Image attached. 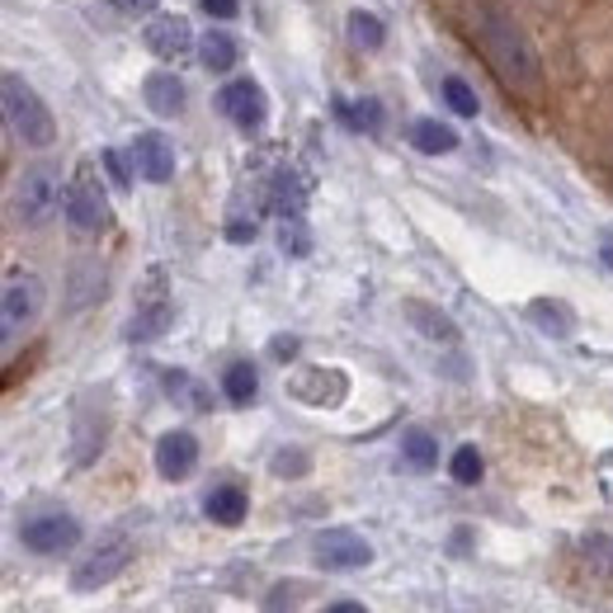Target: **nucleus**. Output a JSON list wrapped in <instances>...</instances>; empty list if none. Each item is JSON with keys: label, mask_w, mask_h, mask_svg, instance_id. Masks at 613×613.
Returning <instances> with one entry per match:
<instances>
[{"label": "nucleus", "mask_w": 613, "mask_h": 613, "mask_svg": "<svg viewBox=\"0 0 613 613\" xmlns=\"http://www.w3.org/2000/svg\"><path fill=\"white\" fill-rule=\"evenodd\" d=\"M326 613H368V609H364V604H354V600H335Z\"/></svg>", "instance_id": "obj_35"}, {"label": "nucleus", "mask_w": 613, "mask_h": 613, "mask_svg": "<svg viewBox=\"0 0 613 613\" xmlns=\"http://www.w3.org/2000/svg\"><path fill=\"white\" fill-rule=\"evenodd\" d=\"M20 543L38 557H62L81 543V519L66 515V510H38L20 524Z\"/></svg>", "instance_id": "obj_7"}, {"label": "nucleus", "mask_w": 613, "mask_h": 613, "mask_svg": "<svg viewBox=\"0 0 613 613\" xmlns=\"http://www.w3.org/2000/svg\"><path fill=\"white\" fill-rule=\"evenodd\" d=\"M481 453H477V444H463V449H453V463H449V473H453V481L458 487H477L481 481Z\"/></svg>", "instance_id": "obj_26"}, {"label": "nucleus", "mask_w": 613, "mask_h": 613, "mask_svg": "<svg viewBox=\"0 0 613 613\" xmlns=\"http://www.w3.org/2000/svg\"><path fill=\"white\" fill-rule=\"evenodd\" d=\"M297 594H303V586H293V580H283V586H274V590H269L265 613H297Z\"/></svg>", "instance_id": "obj_30"}, {"label": "nucleus", "mask_w": 613, "mask_h": 613, "mask_svg": "<svg viewBox=\"0 0 613 613\" xmlns=\"http://www.w3.org/2000/svg\"><path fill=\"white\" fill-rule=\"evenodd\" d=\"M62 198H66V184L52 161L24 165V175L14 180V218L24 226H48L57 218V208H62Z\"/></svg>", "instance_id": "obj_4"}, {"label": "nucleus", "mask_w": 613, "mask_h": 613, "mask_svg": "<svg viewBox=\"0 0 613 613\" xmlns=\"http://www.w3.org/2000/svg\"><path fill=\"white\" fill-rule=\"evenodd\" d=\"M410 147L425 151V156H449L453 147H458V133L439 119H416L410 123Z\"/></svg>", "instance_id": "obj_19"}, {"label": "nucleus", "mask_w": 613, "mask_h": 613, "mask_svg": "<svg viewBox=\"0 0 613 613\" xmlns=\"http://www.w3.org/2000/svg\"><path fill=\"white\" fill-rule=\"evenodd\" d=\"M269 350H274V359H283V364H289L293 354H297V340H293V335H279V340H274V345H269Z\"/></svg>", "instance_id": "obj_34"}, {"label": "nucleus", "mask_w": 613, "mask_h": 613, "mask_svg": "<svg viewBox=\"0 0 613 613\" xmlns=\"http://www.w3.org/2000/svg\"><path fill=\"white\" fill-rule=\"evenodd\" d=\"M222 396L232 406H250L255 396H260V373H255V364L236 359L232 368H226V373H222Z\"/></svg>", "instance_id": "obj_21"}, {"label": "nucleus", "mask_w": 613, "mask_h": 613, "mask_svg": "<svg viewBox=\"0 0 613 613\" xmlns=\"http://www.w3.org/2000/svg\"><path fill=\"white\" fill-rule=\"evenodd\" d=\"M127 161H133V156H123V151H113V147L99 156V165H105V175H109L113 189H133V170H127Z\"/></svg>", "instance_id": "obj_29"}, {"label": "nucleus", "mask_w": 613, "mask_h": 613, "mask_svg": "<svg viewBox=\"0 0 613 613\" xmlns=\"http://www.w3.org/2000/svg\"><path fill=\"white\" fill-rule=\"evenodd\" d=\"M0 99H5V123L10 133L24 142V147L34 151H48L57 142V123H52V109L38 99V90L28 85L24 76H14L5 71V81H0Z\"/></svg>", "instance_id": "obj_2"}, {"label": "nucleus", "mask_w": 613, "mask_h": 613, "mask_svg": "<svg viewBox=\"0 0 613 613\" xmlns=\"http://www.w3.org/2000/svg\"><path fill=\"white\" fill-rule=\"evenodd\" d=\"M127 156H133V170L147 184H170L175 180V147H170L165 133H137Z\"/></svg>", "instance_id": "obj_11"}, {"label": "nucleus", "mask_w": 613, "mask_h": 613, "mask_svg": "<svg viewBox=\"0 0 613 613\" xmlns=\"http://www.w3.org/2000/svg\"><path fill=\"white\" fill-rule=\"evenodd\" d=\"M170 317H175V297H170V279L161 265L147 269V279L137 283V297H133V317H127V340L133 345H151L170 331Z\"/></svg>", "instance_id": "obj_5"}, {"label": "nucleus", "mask_w": 613, "mask_h": 613, "mask_svg": "<svg viewBox=\"0 0 613 613\" xmlns=\"http://www.w3.org/2000/svg\"><path fill=\"white\" fill-rule=\"evenodd\" d=\"M274 473L279 477H303L307 473V453H274Z\"/></svg>", "instance_id": "obj_31"}, {"label": "nucleus", "mask_w": 613, "mask_h": 613, "mask_svg": "<svg viewBox=\"0 0 613 613\" xmlns=\"http://www.w3.org/2000/svg\"><path fill=\"white\" fill-rule=\"evenodd\" d=\"M473 38L477 48L487 52V62L495 66V76L505 85H515V90H538L543 85V66H538V48L529 42V34L510 20L501 5H487V0H477L473 10Z\"/></svg>", "instance_id": "obj_1"}, {"label": "nucleus", "mask_w": 613, "mask_h": 613, "mask_svg": "<svg viewBox=\"0 0 613 613\" xmlns=\"http://www.w3.org/2000/svg\"><path fill=\"white\" fill-rule=\"evenodd\" d=\"M42 311V279L24 274V269H10L5 274V293H0V317H5V340H14L20 331L38 321Z\"/></svg>", "instance_id": "obj_8"}, {"label": "nucleus", "mask_w": 613, "mask_h": 613, "mask_svg": "<svg viewBox=\"0 0 613 613\" xmlns=\"http://www.w3.org/2000/svg\"><path fill=\"white\" fill-rule=\"evenodd\" d=\"M529 321L543 335H552V340H566L576 331V311L566 303H557V297H534V303H529Z\"/></svg>", "instance_id": "obj_17"}, {"label": "nucleus", "mask_w": 613, "mask_h": 613, "mask_svg": "<svg viewBox=\"0 0 613 613\" xmlns=\"http://www.w3.org/2000/svg\"><path fill=\"white\" fill-rule=\"evenodd\" d=\"M133 557H137V548H133V538H127V534L99 538V543L85 552L76 566H71V590H81V594L105 590L109 580H119L127 572V562H133Z\"/></svg>", "instance_id": "obj_6"}, {"label": "nucleus", "mask_w": 613, "mask_h": 613, "mask_svg": "<svg viewBox=\"0 0 613 613\" xmlns=\"http://www.w3.org/2000/svg\"><path fill=\"white\" fill-rule=\"evenodd\" d=\"M62 218L76 236H99L109 226V198H105V184H99L95 161H76V170H71Z\"/></svg>", "instance_id": "obj_3"}, {"label": "nucleus", "mask_w": 613, "mask_h": 613, "mask_svg": "<svg viewBox=\"0 0 613 613\" xmlns=\"http://www.w3.org/2000/svg\"><path fill=\"white\" fill-rule=\"evenodd\" d=\"M269 204H274L279 218H303L307 204V184L297 180V170H279L274 184H269Z\"/></svg>", "instance_id": "obj_18"}, {"label": "nucleus", "mask_w": 613, "mask_h": 613, "mask_svg": "<svg viewBox=\"0 0 613 613\" xmlns=\"http://www.w3.org/2000/svg\"><path fill=\"white\" fill-rule=\"evenodd\" d=\"M350 42L354 48H364V52H378L382 42H388V28H382V20L373 10H350Z\"/></svg>", "instance_id": "obj_24"}, {"label": "nucleus", "mask_w": 613, "mask_h": 613, "mask_svg": "<svg viewBox=\"0 0 613 613\" xmlns=\"http://www.w3.org/2000/svg\"><path fill=\"white\" fill-rule=\"evenodd\" d=\"M198 467V439L189 430H170L156 439V473L165 481H184Z\"/></svg>", "instance_id": "obj_13"}, {"label": "nucleus", "mask_w": 613, "mask_h": 613, "mask_svg": "<svg viewBox=\"0 0 613 613\" xmlns=\"http://www.w3.org/2000/svg\"><path fill=\"white\" fill-rule=\"evenodd\" d=\"M212 20H236V10H241V0H198Z\"/></svg>", "instance_id": "obj_32"}, {"label": "nucleus", "mask_w": 613, "mask_h": 613, "mask_svg": "<svg viewBox=\"0 0 613 613\" xmlns=\"http://www.w3.org/2000/svg\"><path fill=\"white\" fill-rule=\"evenodd\" d=\"M236 57H241V48L226 28H208V34L198 38V62H204L208 71H232Z\"/></svg>", "instance_id": "obj_20"}, {"label": "nucleus", "mask_w": 613, "mask_h": 613, "mask_svg": "<svg viewBox=\"0 0 613 613\" xmlns=\"http://www.w3.org/2000/svg\"><path fill=\"white\" fill-rule=\"evenodd\" d=\"M279 246H283V255H307V250H311V236H307L303 218H283V226H279Z\"/></svg>", "instance_id": "obj_28"}, {"label": "nucleus", "mask_w": 613, "mask_h": 613, "mask_svg": "<svg viewBox=\"0 0 613 613\" xmlns=\"http://www.w3.org/2000/svg\"><path fill=\"white\" fill-rule=\"evenodd\" d=\"M402 458H406V467H416V473H430V467H439V439L430 430H406Z\"/></svg>", "instance_id": "obj_23"}, {"label": "nucleus", "mask_w": 613, "mask_h": 613, "mask_svg": "<svg viewBox=\"0 0 613 613\" xmlns=\"http://www.w3.org/2000/svg\"><path fill=\"white\" fill-rule=\"evenodd\" d=\"M142 42H147L151 57H184L194 48V28L180 14H161V20H151L142 28Z\"/></svg>", "instance_id": "obj_14"}, {"label": "nucleus", "mask_w": 613, "mask_h": 613, "mask_svg": "<svg viewBox=\"0 0 613 613\" xmlns=\"http://www.w3.org/2000/svg\"><path fill=\"white\" fill-rule=\"evenodd\" d=\"M444 99H449L453 113H463V119H477V109H481V99L473 95V85H467L463 76H444Z\"/></svg>", "instance_id": "obj_27"}, {"label": "nucleus", "mask_w": 613, "mask_h": 613, "mask_svg": "<svg viewBox=\"0 0 613 613\" xmlns=\"http://www.w3.org/2000/svg\"><path fill=\"white\" fill-rule=\"evenodd\" d=\"M113 10H123V14H151L156 10V0H109Z\"/></svg>", "instance_id": "obj_33"}, {"label": "nucleus", "mask_w": 613, "mask_h": 613, "mask_svg": "<svg viewBox=\"0 0 613 613\" xmlns=\"http://www.w3.org/2000/svg\"><path fill=\"white\" fill-rule=\"evenodd\" d=\"M335 119L345 123L350 133H378V127H382V105H378V99H359V105L335 99Z\"/></svg>", "instance_id": "obj_25"}, {"label": "nucleus", "mask_w": 613, "mask_h": 613, "mask_svg": "<svg viewBox=\"0 0 613 613\" xmlns=\"http://www.w3.org/2000/svg\"><path fill=\"white\" fill-rule=\"evenodd\" d=\"M142 99H147V109L156 119H180L184 113V81L175 71H151L147 81H142Z\"/></svg>", "instance_id": "obj_15"}, {"label": "nucleus", "mask_w": 613, "mask_h": 613, "mask_svg": "<svg viewBox=\"0 0 613 613\" xmlns=\"http://www.w3.org/2000/svg\"><path fill=\"white\" fill-rule=\"evenodd\" d=\"M406 317L416 321V331H420V335L439 340V345H453V340H458V326H453V321L444 317V311L430 307V303H406Z\"/></svg>", "instance_id": "obj_22"}, {"label": "nucleus", "mask_w": 613, "mask_h": 613, "mask_svg": "<svg viewBox=\"0 0 613 613\" xmlns=\"http://www.w3.org/2000/svg\"><path fill=\"white\" fill-rule=\"evenodd\" d=\"M246 510H250V495L241 487H232V481H222V487H212L204 495V515L212 524H222V529H236V524L246 519Z\"/></svg>", "instance_id": "obj_16"}, {"label": "nucleus", "mask_w": 613, "mask_h": 613, "mask_svg": "<svg viewBox=\"0 0 613 613\" xmlns=\"http://www.w3.org/2000/svg\"><path fill=\"white\" fill-rule=\"evenodd\" d=\"M218 109L241 127V133H260L265 119H269V99L260 90V81H250V76L226 81L222 95H218Z\"/></svg>", "instance_id": "obj_10"}, {"label": "nucleus", "mask_w": 613, "mask_h": 613, "mask_svg": "<svg viewBox=\"0 0 613 613\" xmlns=\"http://www.w3.org/2000/svg\"><path fill=\"white\" fill-rule=\"evenodd\" d=\"M311 557H317V566H326V572H359V566L373 562V548L354 529H321L311 538Z\"/></svg>", "instance_id": "obj_9"}, {"label": "nucleus", "mask_w": 613, "mask_h": 613, "mask_svg": "<svg viewBox=\"0 0 613 613\" xmlns=\"http://www.w3.org/2000/svg\"><path fill=\"white\" fill-rule=\"evenodd\" d=\"M289 392L307 406H335V402H345L350 382L340 368H303V373L289 378Z\"/></svg>", "instance_id": "obj_12"}]
</instances>
